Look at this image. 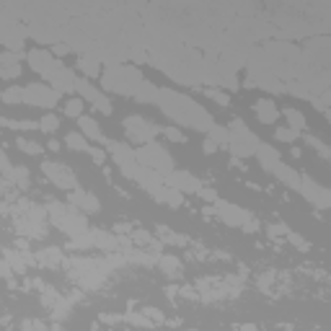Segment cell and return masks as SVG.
<instances>
[{
	"label": "cell",
	"mask_w": 331,
	"mask_h": 331,
	"mask_svg": "<svg viewBox=\"0 0 331 331\" xmlns=\"http://www.w3.org/2000/svg\"><path fill=\"white\" fill-rule=\"evenodd\" d=\"M155 104L160 106V112H163L165 117H171V119L179 122V124H189V127L200 129V132H207V129L215 124V119L205 112L200 104H194V101L186 98V96H179V93H174V91H165V88L158 91Z\"/></svg>",
	"instance_id": "cell-1"
},
{
	"label": "cell",
	"mask_w": 331,
	"mask_h": 331,
	"mask_svg": "<svg viewBox=\"0 0 331 331\" xmlns=\"http://www.w3.org/2000/svg\"><path fill=\"white\" fill-rule=\"evenodd\" d=\"M212 205H215V212L220 215V220H223V223H228V225H233V228H241V230H246V233H254V230L259 228L256 217H254L251 212H246L243 207H238V205H233V202H225V200H220V197H217Z\"/></svg>",
	"instance_id": "cell-2"
},
{
	"label": "cell",
	"mask_w": 331,
	"mask_h": 331,
	"mask_svg": "<svg viewBox=\"0 0 331 331\" xmlns=\"http://www.w3.org/2000/svg\"><path fill=\"white\" fill-rule=\"evenodd\" d=\"M228 132H230V137H228V148H230L233 155H238V158L254 155V150H256V145H259V137H256L251 129H248L241 119H233Z\"/></svg>",
	"instance_id": "cell-3"
},
{
	"label": "cell",
	"mask_w": 331,
	"mask_h": 331,
	"mask_svg": "<svg viewBox=\"0 0 331 331\" xmlns=\"http://www.w3.org/2000/svg\"><path fill=\"white\" fill-rule=\"evenodd\" d=\"M135 158L140 165H148V169L158 171V174H169L174 169V158L165 153L158 143H143V148H137L135 150Z\"/></svg>",
	"instance_id": "cell-4"
},
{
	"label": "cell",
	"mask_w": 331,
	"mask_h": 331,
	"mask_svg": "<svg viewBox=\"0 0 331 331\" xmlns=\"http://www.w3.org/2000/svg\"><path fill=\"white\" fill-rule=\"evenodd\" d=\"M75 93H78L83 101L93 104V109H96V112H101L104 117H112V114H114V106H112V101H109L104 93H98V91L93 88V83H91L88 78H78V75H75Z\"/></svg>",
	"instance_id": "cell-5"
},
{
	"label": "cell",
	"mask_w": 331,
	"mask_h": 331,
	"mask_svg": "<svg viewBox=\"0 0 331 331\" xmlns=\"http://www.w3.org/2000/svg\"><path fill=\"white\" fill-rule=\"evenodd\" d=\"M60 96H62L60 91L47 88V86H39V83H31V86L23 88V104L39 106V109H52V106H57Z\"/></svg>",
	"instance_id": "cell-6"
},
{
	"label": "cell",
	"mask_w": 331,
	"mask_h": 331,
	"mask_svg": "<svg viewBox=\"0 0 331 331\" xmlns=\"http://www.w3.org/2000/svg\"><path fill=\"white\" fill-rule=\"evenodd\" d=\"M122 127H124L127 137H129V140H135V143H150L153 137L160 132L153 122H148V119H143V117H127V119L122 122Z\"/></svg>",
	"instance_id": "cell-7"
},
{
	"label": "cell",
	"mask_w": 331,
	"mask_h": 331,
	"mask_svg": "<svg viewBox=\"0 0 331 331\" xmlns=\"http://www.w3.org/2000/svg\"><path fill=\"white\" fill-rule=\"evenodd\" d=\"M42 171L47 174V179H49L54 186H57V189L70 191V189H75V186H78L75 174L68 169V165H62V163H52V160H47V163H42Z\"/></svg>",
	"instance_id": "cell-8"
},
{
	"label": "cell",
	"mask_w": 331,
	"mask_h": 331,
	"mask_svg": "<svg viewBox=\"0 0 331 331\" xmlns=\"http://www.w3.org/2000/svg\"><path fill=\"white\" fill-rule=\"evenodd\" d=\"M297 191L306 197L311 205H316L318 210H328V189L316 184L313 179L308 176H300V184H297Z\"/></svg>",
	"instance_id": "cell-9"
},
{
	"label": "cell",
	"mask_w": 331,
	"mask_h": 331,
	"mask_svg": "<svg viewBox=\"0 0 331 331\" xmlns=\"http://www.w3.org/2000/svg\"><path fill=\"white\" fill-rule=\"evenodd\" d=\"M163 184L179 189L181 194H197L200 186H202L200 179H194V176L186 174V171H176V169H171L169 174H163Z\"/></svg>",
	"instance_id": "cell-10"
},
{
	"label": "cell",
	"mask_w": 331,
	"mask_h": 331,
	"mask_svg": "<svg viewBox=\"0 0 331 331\" xmlns=\"http://www.w3.org/2000/svg\"><path fill=\"white\" fill-rule=\"evenodd\" d=\"M26 60H29V68L34 70V73H39L42 78H47L54 68H60L62 62L60 60H54L49 52H44V49H31L29 54H26Z\"/></svg>",
	"instance_id": "cell-11"
},
{
	"label": "cell",
	"mask_w": 331,
	"mask_h": 331,
	"mask_svg": "<svg viewBox=\"0 0 331 331\" xmlns=\"http://www.w3.org/2000/svg\"><path fill=\"white\" fill-rule=\"evenodd\" d=\"M47 80L52 83L54 91H60V93H75V73H73L70 68H65V65L54 68V70L47 75Z\"/></svg>",
	"instance_id": "cell-12"
},
{
	"label": "cell",
	"mask_w": 331,
	"mask_h": 331,
	"mask_svg": "<svg viewBox=\"0 0 331 331\" xmlns=\"http://www.w3.org/2000/svg\"><path fill=\"white\" fill-rule=\"evenodd\" d=\"M0 42L8 52L23 54V29L16 23H0Z\"/></svg>",
	"instance_id": "cell-13"
},
{
	"label": "cell",
	"mask_w": 331,
	"mask_h": 331,
	"mask_svg": "<svg viewBox=\"0 0 331 331\" xmlns=\"http://www.w3.org/2000/svg\"><path fill=\"white\" fill-rule=\"evenodd\" d=\"M132 179L140 184V189L148 191V194H153L158 186H163V174L148 169V165H140V163H137V169H135V176H132Z\"/></svg>",
	"instance_id": "cell-14"
},
{
	"label": "cell",
	"mask_w": 331,
	"mask_h": 331,
	"mask_svg": "<svg viewBox=\"0 0 331 331\" xmlns=\"http://www.w3.org/2000/svg\"><path fill=\"white\" fill-rule=\"evenodd\" d=\"M70 205L78 207L80 212H86V215H93L101 210V202L91 194V191H83V189H70Z\"/></svg>",
	"instance_id": "cell-15"
},
{
	"label": "cell",
	"mask_w": 331,
	"mask_h": 331,
	"mask_svg": "<svg viewBox=\"0 0 331 331\" xmlns=\"http://www.w3.org/2000/svg\"><path fill=\"white\" fill-rule=\"evenodd\" d=\"M254 155L259 158L261 169H264L267 174H272V169H274V165L280 163V150L274 148V145H267V143H261V140H259V145H256Z\"/></svg>",
	"instance_id": "cell-16"
},
{
	"label": "cell",
	"mask_w": 331,
	"mask_h": 331,
	"mask_svg": "<svg viewBox=\"0 0 331 331\" xmlns=\"http://www.w3.org/2000/svg\"><path fill=\"white\" fill-rule=\"evenodd\" d=\"M155 202H160V205H169L171 210H176V207H181V202H184V194H181V191L179 189H174V186H158L155 191H153V194H150Z\"/></svg>",
	"instance_id": "cell-17"
},
{
	"label": "cell",
	"mask_w": 331,
	"mask_h": 331,
	"mask_svg": "<svg viewBox=\"0 0 331 331\" xmlns=\"http://www.w3.org/2000/svg\"><path fill=\"white\" fill-rule=\"evenodd\" d=\"M254 114H256V119H259L261 124H274V122L280 119V109L274 106V101L261 98V101L254 104Z\"/></svg>",
	"instance_id": "cell-18"
},
{
	"label": "cell",
	"mask_w": 331,
	"mask_h": 331,
	"mask_svg": "<svg viewBox=\"0 0 331 331\" xmlns=\"http://www.w3.org/2000/svg\"><path fill=\"white\" fill-rule=\"evenodd\" d=\"M18 52H6L0 54V78H18L21 75V65H18Z\"/></svg>",
	"instance_id": "cell-19"
},
{
	"label": "cell",
	"mask_w": 331,
	"mask_h": 331,
	"mask_svg": "<svg viewBox=\"0 0 331 331\" xmlns=\"http://www.w3.org/2000/svg\"><path fill=\"white\" fill-rule=\"evenodd\" d=\"M78 127H80V132L88 137V140H96V143H104L106 137H104V132L98 129V122L93 119V117H88V114H80L78 117Z\"/></svg>",
	"instance_id": "cell-20"
},
{
	"label": "cell",
	"mask_w": 331,
	"mask_h": 331,
	"mask_svg": "<svg viewBox=\"0 0 331 331\" xmlns=\"http://www.w3.org/2000/svg\"><path fill=\"white\" fill-rule=\"evenodd\" d=\"M272 174L274 176H277L282 184H287L290 189H297V184H300V174L292 169V165H285L282 160L277 163V165H274V169H272Z\"/></svg>",
	"instance_id": "cell-21"
},
{
	"label": "cell",
	"mask_w": 331,
	"mask_h": 331,
	"mask_svg": "<svg viewBox=\"0 0 331 331\" xmlns=\"http://www.w3.org/2000/svg\"><path fill=\"white\" fill-rule=\"evenodd\" d=\"M78 70L83 73V78H98L101 75V62L96 57H91V54H83V57H78Z\"/></svg>",
	"instance_id": "cell-22"
},
{
	"label": "cell",
	"mask_w": 331,
	"mask_h": 331,
	"mask_svg": "<svg viewBox=\"0 0 331 331\" xmlns=\"http://www.w3.org/2000/svg\"><path fill=\"white\" fill-rule=\"evenodd\" d=\"M3 176H6L11 184L21 186V189L29 186V169H26V165H11V169L3 171Z\"/></svg>",
	"instance_id": "cell-23"
},
{
	"label": "cell",
	"mask_w": 331,
	"mask_h": 331,
	"mask_svg": "<svg viewBox=\"0 0 331 331\" xmlns=\"http://www.w3.org/2000/svg\"><path fill=\"white\" fill-rule=\"evenodd\" d=\"M135 101H140V104H153L155 98H158V88L153 86L150 80H140V86H137V91H135V96H132Z\"/></svg>",
	"instance_id": "cell-24"
},
{
	"label": "cell",
	"mask_w": 331,
	"mask_h": 331,
	"mask_svg": "<svg viewBox=\"0 0 331 331\" xmlns=\"http://www.w3.org/2000/svg\"><path fill=\"white\" fill-rule=\"evenodd\" d=\"M37 261L44 264V267H57V264H62V248H57V246L42 248V251L37 254Z\"/></svg>",
	"instance_id": "cell-25"
},
{
	"label": "cell",
	"mask_w": 331,
	"mask_h": 331,
	"mask_svg": "<svg viewBox=\"0 0 331 331\" xmlns=\"http://www.w3.org/2000/svg\"><path fill=\"white\" fill-rule=\"evenodd\" d=\"M282 117L287 119V127H292V129H297V132H303V129H306V117H303V112H300V109H295V106H287L285 112H282Z\"/></svg>",
	"instance_id": "cell-26"
},
{
	"label": "cell",
	"mask_w": 331,
	"mask_h": 331,
	"mask_svg": "<svg viewBox=\"0 0 331 331\" xmlns=\"http://www.w3.org/2000/svg\"><path fill=\"white\" fill-rule=\"evenodd\" d=\"M65 145H68L70 150L86 153V150H88V137L83 135V132H70V135H65Z\"/></svg>",
	"instance_id": "cell-27"
},
{
	"label": "cell",
	"mask_w": 331,
	"mask_h": 331,
	"mask_svg": "<svg viewBox=\"0 0 331 331\" xmlns=\"http://www.w3.org/2000/svg\"><path fill=\"white\" fill-rule=\"evenodd\" d=\"M207 137H212V140L217 143V148H225V150H228V137H230L228 127H220V124H212V127L207 129Z\"/></svg>",
	"instance_id": "cell-28"
},
{
	"label": "cell",
	"mask_w": 331,
	"mask_h": 331,
	"mask_svg": "<svg viewBox=\"0 0 331 331\" xmlns=\"http://www.w3.org/2000/svg\"><path fill=\"white\" fill-rule=\"evenodd\" d=\"M0 101L8 104V106H18L23 101V88L21 86H8L3 93H0Z\"/></svg>",
	"instance_id": "cell-29"
},
{
	"label": "cell",
	"mask_w": 331,
	"mask_h": 331,
	"mask_svg": "<svg viewBox=\"0 0 331 331\" xmlns=\"http://www.w3.org/2000/svg\"><path fill=\"white\" fill-rule=\"evenodd\" d=\"M155 236H158L160 241H165V243H174V246H184V243H186V238H184V236H176L169 225H158V228H155Z\"/></svg>",
	"instance_id": "cell-30"
},
{
	"label": "cell",
	"mask_w": 331,
	"mask_h": 331,
	"mask_svg": "<svg viewBox=\"0 0 331 331\" xmlns=\"http://www.w3.org/2000/svg\"><path fill=\"white\" fill-rule=\"evenodd\" d=\"M16 148H18L21 153H26V155H42V153H44V148H42L39 143L26 140V137H18V140H16Z\"/></svg>",
	"instance_id": "cell-31"
},
{
	"label": "cell",
	"mask_w": 331,
	"mask_h": 331,
	"mask_svg": "<svg viewBox=\"0 0 331 331\" xmlns=\"http://www.w3.org/2000/svg\"><path fill=\"white\" fill-rule=\"evenodd\" d=\"M83 101L80 96H75V98H68L65 101V117H70V119H78L80 114H83Z\"/></svg>",
	"instance_id": "cell-32"
},
{
	"label": "cell",
	"mask_w": 331,
	"mask_h": 331,
	"mask_svg": "<svg viewBox=\"0 0 331 331\" xmlns=\"http://www.w3.org/2000/svg\"><path fill=\"white\" fill-rule=\"evenodd\" d=\"M3 259L11 264V269H13V272H18V274H23V272H26V259H21V251H6V254H3Z\"/></svg>",
	"instance_id": "cell-33"
},
{
	"label": "cell",
	"mask_w": 331,
	"mask_h": 331,
	"mask_svg": "<svg viewBox=\"0 0 331 331\" xmlns=\"http://www.w3.org/2000/svg\"><path fill=\"white\" fill-rule=\"evenodd\" d=\"M57 127H60V117H57V114H44V117L39 119V129L47 132V135L57 132Z\"/></svg>",
	"instance_id": "cell-34"
},
{
	"label": "cell",
	"mask_w": 331,
	"mask_h": 331,
	"mask_svg": "<svg viewBox=\"0 0 331 331\" xmlns=\"http://www.w3.org/2000/svg\"><path fill=\"white\" fill-rule=\"evenodd\" d=\"M297 129H292V127H277L274 129V137H277L280 143H287V145H292L295 140H297Z\"/></svg>",
	"instance_id": "cell-35"
},
{
	"label": "cell",
	"mask_w": 331,
	"mask_h": 331,
	"mask_svg": "<svg viewBox=\"0 0 331 331\" xmlns=\"http://www.w3.org/2000/svg\"><path fill=\"white\" fill-rule=\"evenodd\" d=\"M158 264L163 267V272H169V274H179V269H181V261L176 256H160Z\"/></svg>",
	"instance_id": "cell-36"
},
{
	"label": "cell",
	"mask_w": 331,
	"mask_h": 331,
	"mask_svg": "<svg viewBox=\"0 0 331 331\" xmlns=\"http://www.w3.org/2000/svg\"><path fill=\"white\" fill-rule=\"evenodd\" d=\"M306 143H308L313 150H318V155H321L323 160H328V158H331V153H328V148H326V143H323V140H318V137H311V135H306Z\"/></svg>",
	"instance_id": "cell-37"
},
{
	"label": "cell",
	"mask_w": 331,
	"mask_h": 331,
	"mask_svg": "<svg viewBox=\"0 0 331 331\" xmlns=\"http://www.w3.org/2000/svg\"><path fill=\"white\" fill-rule=\"evenodd\" d=\"M205 93H207V98H212V101L220 104V106H230V96L223 93V91H217V88H205Z\"/></svg>",
	"instance_id": "cell-38"
},
{
	"label": "cell",
	"mask_w": 331,
	"mask_h": 331,
	"mask_svg": "<svg viewBox=\"0 0 331 331\" xmlns=\"http://www.w3.org/2000/svg\"><path fill=\"white\" fill-rule=\"evenodd\" d=\"M163 135H165V140H171V143H186V135L179 129V127H165V129H160Z\"/></svg>",
	"instance_id": "cell-39"
},
{
	"label": "cell",
	"mask_w": 331,
	"mask_h": 331,
	"mask_svg": "<svg viewBox=\"0 0 331 331\" xmlns=\"http://www.w3.org/2000/svg\"><path fill=\"white\" fill-rule=\"evenodd\" d=\"M287 241L297 248V251H311V243L303 238V236H297V233H292V230H287Z\"/></svg>",
	"instance_id": "cell-40"
},
{
	"label": "cell",
	"mask_w": 331,
	"mask_h": 331,
	"mask_svg": "<svg viewBox=\"0 0 331 331\" xmlns=\"http://www.w3.org/2000/svg\"><path fill=\"white\" fill-rule=\"evenodd\" d=\"M86 153H88V158H91L96 165H104V160H106V150H104V148H93V145H88Z\"/></svg>",
	"instance_id": "cell-41"
},
{
	"label": "cell",
	"mask_w": 331,
	"mask_h": 331,
	"mask_svg": "<svg viewBox=\"0 0 331 331\" xmlns=\"http://www.w3.org/2000/svg\"><path fill=\"white\" fill-rule=\"evenodd\" d=\"M197 194H200L205 202H215V200H217V191H215V189H205V186H200Z\"/></svg>",
	"instance_id": "cell-42"
},
{
	"label": "cell",
	"mask_w": 331,
	"mask_h": 331,
	"mask_svg": "<svg viewBox=\"0 0 331 331\" xmlns=\"http://www.w3.org/2000/svg\"><path fill=\"white\" fill-rule=\"evenodd\" d=\"M267 230H269V236H287V230H290V228H287V225H282V223H274V225H269Z\"/></svg>",
	"instance_id": "cell-43"
},
{
	"label": "cell",
	"mask_w": 331,
	"mask_h": 331,
	"mask_svg": "<svg viewBox=\"0 0 331 331\" xmlns=\"http://www.w3.org/2000/svg\"><path fill=\"white\" fill-rule=\"evenodd\" d=\"M215 150H217V143L212 140V137H207V140L202 143V153H205V155H212Z\"/></svg>",
	"instance_id": "cell-44"
},
{
	"label": "cell",
	"mask_w": 331,
	"mask_h": 331,
	"mask_svg": "<svg viewBox=\"0 0 331 331\" xmlns=\"http://www.w3.org/2000/svg\"><path fill=\"white\" fill-rule=\"evenodd\" d=\"M54 54H57V57H65V54L70 52V47L68 44H54V49H52Z\"/></svg>",
	"instance_id": "cell-45"
},
{
	"label": "cell",
	"mask_w": 331,
	"mask_h": 331,
	"mask_svg": "<svg viewBox=\"0 0 331 331\" xmlns=\"http://www.w3.org/2000/svg\"><path fill=\"white\" fill-rule=\"evenodd\" d=\"M11 272H13V269H11V264H8L6 259H0V277H8Z\"/></svg>",
	"instance_id": "cell-46"
},
{
	"label": "cell",
	"mask_w": 331,
	"mask_h": 331,
	"mask_svg": "<svg viewBox=\"0 0 331 331\" xmlns=\"http://www.w3.org/2000/svg\"><path fill=\"white\" fill-rule=\"evenodd\" d=\"M6 169H11V160H8V155L3 150H0V174H3Z\"/></svg>",
	"instance_id": "cell-47"
},
{
	"label": "cell",
	"mask_w": 331,
	"mask_h": 331,
	"mask_svg": "<svg viewBox=\"0 0 331 331\" xmlns=\"http://www.w3.org/2000/svg\"><path fill=\"white\" fill-rule=\"evenodd\" d=\"M47 148H49V150H54V153H60V148H62V145H60L57 140H49V143H47Z\"/></svg>",
	"instance_id": "cell-48"
}]
</instances>
